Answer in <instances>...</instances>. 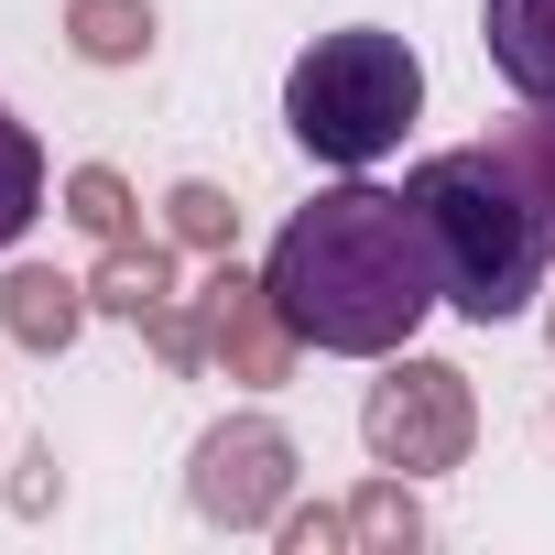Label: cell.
<instances>
[{
    "instance_id": "obj_3",
    "label": "cell",
    "mask_w": 555,
    "mask_h": 555,
    "mask_svg": "<svg viewBox=\"0 0 555 555\" xmlns=\"http://www.w3.org/2000/svg\"><path fill=\"white\" fill-rule=\"evenodd\" d=\"M414 109H425V66H414V44L382 34V23L317 34V44L295 55V77H284V131H295L317 164H338V175H371V164L414 131Z\"/></svg>"
},
{
    "instance_id": "obj_9",
    "label": "cell",
    "mask_w": 555,
    "mask_h": 555,
    "mask_svg": "<svg viewBox=\"0 0 555 555\" xmlns=\"http://www.w3.org/2000/svg\"><path fill=\"white\" fill-rule=\"evenodd\" d=\"M88 295H99V317H153V306H175V250L164 240H99V272H88Z\"/></svg>"
},
{
    "instance_id": "obj_15",
    "label": "cell",
    "mask_w": 555,
    "mask_h": 555,
    "mask_svg": "<svg viewBox=\"0 0 555 555\" xmlns=\"http://www.w3.org/2000/svg\"><path fill=\"white\" fill-rule=\"evenodd\" d=\"M66 218H77L88 240H131V185H120L109 164H77V175H66Z\"/></svg>"
},
{
    "instance_id": "obj_8",
    "label": "cell",
    "mask_w": 555,
    "mask_h": 555,
    "mask_svg": "<svg viewBox=\"0 0 555 555\" xmlns=\"http://www.w3.org/2000/svg\"><path fill=\"white\" fill-rule=\"evenodd\" d=\"M479 44H490V66L522 109H555V0H490Z\"/></svg>"
},
{
    "instance_id": "obj_14",
    "label": "cell",
    "mask_w": 555,
    "mask_h": 555,
    "mask_svg": "<svg viewBox=\"0 0 555 555\" xmlns=\"http://www.w3.org/2000/svg\"><path fill=\"white\" fill-rule=\"evenodd\" d=\"M164 229H175V250H229V240H240V207H229V185L185 175V185L164 196Z\"/></svg>"
},
{
    "instance_id": "obj_11",
    "label": "cell",
    "mask_w": 555,
    "mask_h": 555,
    "mask_svg": "<svg viewBox=\"0 0 555 555\" xmlns=\"http://www.w3.org/2000/svg\"><path fill=\"white\" fill-rule=\"evenodd\" d=\"M34 218H44V142L12 120V99H0V250H12Z\"/></svg>"
},
{
    "instance_id": "obj_2",
    "label": "cell",
    "mask_w": 555,
    "mask_h": 555,
    "mask_svg": "<svg viewBox=\"0 0 555 555\" xmlns=\"http://www.w3.org/2000/svg\"><path fill=\"white\" fill-rule=\"evenodd\" d=\"M403 196L425 207V240H436V284H447V306L468 317V327H512L533 295H544V218H533V196L501 175V153L490 142H468V153H425L414 175H403Z\"/></svg>"
},
{
    "instance_id": "obj_7",
    "label": "cell",
    "mask_w": 555,
    "mask_h": 555,
    "mask_svg": "<svg viewBox=\"0 0 555 555\" xmlns=\"http://www.w3.org/2000/svg\"><path fill=\"white\" fill-rule=\"evenodd\" d=\"M88 317H99V295L77 284V272H55V261H12V272H0V338H12V349L55 360V349H77Z\"/></svg>"
},
{
    "instance_id": "obj_6",
    "label": "cell",
    "mask_w": 555,
    "mask_h": 555,
    "mask_svg": "<svg viewBox=\"0 0 555 555\" xmlns=\"http://www.w3.org/2000/svg\"><path fill=\"white\" fill-rule=\"evenodd\" d=\"M207 360L229 371V382H250V392H272V382H295V327L272 317V284L261 272H240L229 250H218V272H207Z\"/></svg>"
},
{
    "instance_id": "obj_16",
    "label": "cell",
    "mask_w": 555,
    "mask_h": 555,
    "mask_svg": "<svg viewBox=\"0 0 555 555\" xmlns=\"http://www.w3.org/2000/svg\"><path fill=\"white\" fill-rule=\"evenodd\" d=\"M272 533H284V555H338V544H349V512H327V501L295 512V501H284V522H272Z\"/></svg>"
},
{
    "instance_id": "obj_5",
    "label": "cell",
    "mask_w": 555,
    "mask_h": 555,
    "mask_svg": "<svg viewBox=\"0 0 555 555\" xmlns=\"http://www.w3.org/2000/svg\"><path fill=\"white\" fill-rule=\"evenodd\" d=\"M295 436L272 425V414H229V425H207L196 436V468H185V501L218 522V533H272L284 522V501H295Z\"/></svg>"
},
{
    "instance_id": "obj_12",
    "label": "cell",
    "mask_w": 555,
    "mask_h": 555,
    "mask_svg": "<svg viewBox=\"0 0 555 555\" xmlns=\"http://www.w3.org/2000/svg\"><path fill=\"white\" fill-rule=\"evenodd\" d=\"M349 544H360V555H414V544H425V512H414L403 468H382V479L349 501Z\"/></svg>"
},
{
    "instance_id": "obj_10",
    "label": "cell",
    "mask_w": 555,
    "mask_h": 555,
    "mask_svg": "<svg viewBox=\"0 0 555 555\" xmlns=\"http://www.w3.org/2000/svg\"><path fill=\"white\" fill-rule=\"evenodd\" d=\"M66 44L88 66H142L153 55V0H66Z\"/></svg>"
},
{
    "instance_id": "obj_18",
    "label": "cell",
    "mask_w": 555,
    "mask_h": 555,
    "mask_svg": "<svg viewBox=\"0 0 555 555\" xmlns=\"http://www.w3.org/2000/svg\"><path fill=\"white\" fill-rule=\"evenodd\" d=\"M544 338H555V317H544Z\"/></svg>"
},
{
    "instance_id": "obj_4",
    "label": "cell",
    "mask_w": 555,
    "mask_h": 555,
    "mask_svg": "<svg viewBox=\"0 0 555 555\" xmlns=\"http://www.w3.org/2000/svg\"><path fill=\"white\" fill-rule=\"evenodd\" d=\"M360 447H371V468H403V479L468 468V447H479V392H468V371L392 349L382 382L360 392Z\"/></svg>"
},
{
    "instance_id": "obj_13",
    "label": "cell",
    "mask_w": 555,
    "mask_h": 555,
    "mask_svg": "<svg viewBox=\"0 0 555 555\" xmlns=\"http://www.w3.org/2000/svg\"><path fill=\"white\" fill-rule=\"evenodd\" d=\"M490 153H501V175L533 196V218H544V250H555V109H533V120L490 131Z\"/></svg>"
},
{
    "instance_id": "obj_17",
    "label": "cell",
    "mask_w": 555,
    "mask_h": 555,
    "mask_svg": "<svg viewBox=\"0 0 555 555\" xmlns=\"http://www.w3.org/2000/svg\"><path fill=\"white\" fill-rule=\"evenodd\" d=\"M44 501H55V457L34 447V457H23V479H12V512H44Z\"/></svg>"
},
{
    "instance_id": "obj_1",
    "label": "cell",
    "mask_w": 555,
    "mask_h": 555,
    "mask_svg": "<svg viewBox=\"0 0 555 555\" xmlns=\"http://www.w3.org/2000/svg\"><path fill=\"white\" fill-rule=\"evenodd\" d=\"M272 284V317L295 327V349H327V360H392L436 306V240H425V207L403 185H327L284 218V240H272L261 261Z\"/></svg>"
}]
</instances>
